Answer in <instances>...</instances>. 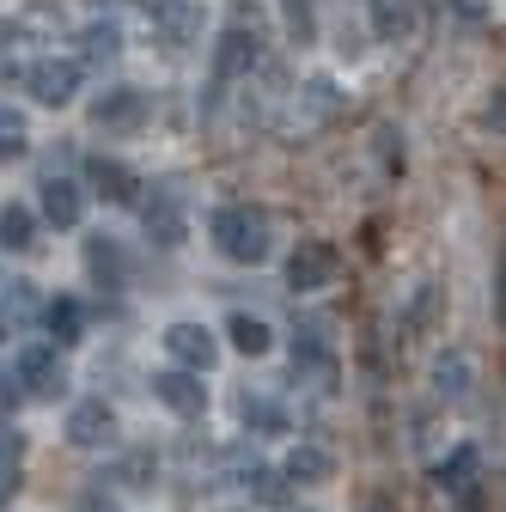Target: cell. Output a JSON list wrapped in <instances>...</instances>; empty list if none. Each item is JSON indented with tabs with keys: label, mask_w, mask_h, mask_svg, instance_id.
Masks as SVG:
<instances>
[{
	"label": "cell",
	"mask_w": 506,
	"mask_h": 512,
	"mask_svg": "<svg viewBox=\"0 0 506 512\" xmlns=\"http://www.w3.org/2000/svg\"><path fill=\"white\" fill-rule=\"evenodd\" d=\"M110 433H116V415H110V403L104 397H86V403H74L68 409V439L74 445H110Z\"/></svg>",
	"instance_id": "30bf717a"
},
{
	"label": "cell",
	"mask_w": 506,
	"mask_h": 512,
	"mask_svg": "<svg viewBox=\"0 0 506 512\" xmlns=\"http://www.w3.org/2000/svg\"><path fill=\"white\" fill-rule=\"evenodd\" d=\"M80 183H68V177H43V220H55V226H80Z\"/></svg>",
	"instance_id": "5bb4252c"
},
{
	"label": "cell",
	"mask_w": 506,
	"mask_h": 512,
	"mask_svg": "<svg viewBox=\"0 0 506 512\" xmlns=\"http://www.w3.org/2000/svg\"><path fill=\"white\" fill-rule=\"evenodd\" d=\"M433 391L458 403V397L470 391V360H464V354H439V366H433Z\"/></svg>",
	"instance_id": "ffe728a7"
},
{
	"label": "cell",
	"mask_w": 506,
	"mask_h": 512,
	"mask_svg": "<svg viewBox=\"0 0 506 512\" xmlns=\"http://www.w3.org/2000/svg\"><path fill=\"white\" fill-rule=\"evenodd\" d=\"M153 397L171 409V415H202L208 409V384L196 372H159L153 378Z\"/></svg>",
	"instance_id": "ba28073f"
},
{
	"label": "cell",
	"mask_w": 506,
	"mask_h": 512,
	"mask_svg": "<svg viewBox=\"0 0 506 512\" xmlns=\"http://www.w3.org/2000/svg\"><path fill=\"white\" fill-rule=\"evenodd\" d=\"M74 512H116V500H110V494H98V488H92V494H80V506H74Z\"/></svg>",
	"instance_id": "d6a6232c"
},
{
	"label": "cell",
	"mask_w": 506,
	"mask_h": 512,
	"mask_svg": "<svg viewBox=\"0 0 506 512\" xmlns=\"http://www.w3.org/2000/svg\"><path fill=\"white\" fill-rule=\"evenodd\" d=\"M31 311H37V293H31V281H7V317H13V324H25Z\"/></svg>",
	"instance_id": "484cf974"
},
{
	"label": "cell",
	"mask_w": 506,
	"mask_h": 512,
	"mask_svg": "<svg viewBox=\"0 0 506 512\" xmlns=\"http://www.w3.org/2000/svg\"><path fill=\"white\" fill-rule=\"evenodd\" d=\"M330 281H336V244L305 238V244L287 256V287H293V293H324Z\"/></svg>",
	"instance_id": "7a4b0ae2"
},
{
	"label": "cell",
	"mask_w": 506,
	"mask_h": 512,
	"mask_svg": "<svg viewBox=\"0 0 506 512\" xmlns=\"http://www.w3.org/2000/svg\"><path fill=\"white\" fill-rule=\"evenodd\" d=\"M141 226H147V238H153V244H165V250H171V244H183V196H177L171 183H159V189H153V202L141 208Z\"/></svg>",
	"instance_id": "52a82bcc"
},
{
	"label": "cell",
	"mask_w": 506,
	"mask_h": 512,
	"mask_svg": "<svg viewBox=\"0 0 506 512\" xmlns=\"http://www.w3.org/2000/svg\"><path fill=\"white\" fill-rule=\"evenodd\" d=\"M208 232H214L220 256H232V263H263V256H269V214L263 208L232 202V208H220L208 220Z\"/></svg>",
	"instance_id": "6da1fadb"
},
{
	"label": "cell",
	"mask_w": 506,
	"mask_h": 512,
	"mask_svg": "<svg viewBox=\"0 0 506 512\" xmlns=\"http://www.w3.org/2000/svg\"><path fill=\"white\" fill-rule=\"evenodd\" d=\"M25 86H31V98L37 104H49V110H61V104H68L74 92H80V61H31V68L19 74Z\"/></svg>",
	"instance_id": "3957f363"
},
{
	"label": "cell",
	"mask_w": 506,
	"mask_h": 512,
	"mask_svg": "<svg viewBox=\"0 0 506 512\" xmlns=\"http://www.w3.org/2000/svg\"><path fill=\"white\" fill-rule=\"evenodd\" d=\"M0 506H7V500H0Z\"/></svg>",
	"instance_id": "e575fe53"
},
{
	"label": "cell",
	"mask_w": 506,
	"mask_h": 512,
	"mask_svg": "<svg viewBox=\"0 0 506 512\" xmlns=\"http://www.w3.org/2000/svg\"><path fill=\"white\" fill-rule=\"evenodd\" d=\"M238 415H244L250 427H263V433H281V427H287V415H281L275 403H263V397H244V403H238Z\"/></svg>",
	"instance_id": "cb8c5ba5"
},
{
	"label": "cell",
	"mask_w": 506,
	"mask_h": 512,
	"mask_svg": "<svg viewBox=\"0 0 506 512\" xmlns=\"http://www.w3.org/2000/svg\"><path fill=\"white\" fill-rule=\"evenodd\" d=\"M165 354L177 360V372H208L214 360H220V342H214V330H202V324H171L165 330Z\"/></svg>",
	"instance_id": "5b68a950"
},
{
	"label": "cell",
	"mask_w": 506,
	"mask_h": 512,
	"mask_svg": "<svg viewBox=\"0 0 506 512\" xmlns=\"http://www.w3.org/2000/svg\"><path fill=\"white\" fill-rule=\"evenodd\" d=\"M25 153V122L19 110H0V159H19Z\"/></svg>",
	"instance_id": "d4e9b609"
},
{
	"label": "cell",
	"mask_w": 506,
	"mask_h": 512,
	"mask_svg": "<svg viewBox=\"0 0 506 512\" xmlns=\"http://www.w3.org/2000/svg\"><path fill=\"white\" fill-rule=\"evenodd\" d=\"M86 269H92V281L98 287H122V281H129V263H122V244L116 238H86Z\"/></svg>",
	"instance_id": "4fadbf2b"
},
{
	"label": "cell",
	"mask_w": 506,
	"mask_h": 512,
	"mask_svg": "<svg viewBox=\"0 0 506 512\" xmlns=\"http://www.w3.org/2000/svg\"><path fill=\"white\" fill-rule=\"evenodd\" d=\"M92 183H98V196L104 202H135V189H141V177L129 171V165H122V159H92Z\"/></svg>",
	"instance_id": "9a60e30c"
},
{
	"label": "cell",
	"mask_w": 506,
	"mask_h": 512,
	"mask_svg": "<svg viewBox=\"0 0 506 512\" xmlns=\"http://www.w3.org/2000/svg\"><path fill=\"white\" fill-rule=\"evenodd\" d=\"M159 13H165V25H171L177 37H189V31H196V25H202V13H196V7H183V0H165V7H159Z\"/></svg>",
	"instance_id": "4316f807"
},
{
	"label": "cell",
	"mask_w": 506,
	"mask_h": 512,
	"mask_svg": "<svg viewBox=\"0 0 506 512\" xmlns=\"http://www.w3.org/2000/svg\"><path fill=\"white\" fill-rule=\"evenodd\" d=\"M287 25L299 43H311V31H318V19H311V0H287Z\"/></svg>",
	"instance_id": "f546056e"
},
{
	"label": "cell",
	"mask_w": 506,
	"mask_h": 512,
	"mask_svg": "<svg viewBox=\"0 0 506 512\" xmlns=\"http://www.w3.org/2000/svg\"><path fill=\"white\" fill-rule=\"evenodd\" d=\"M13 403H19V378L0 372V409H13Z\"/></svg>",
	"instance_id": "836d02e7"
},
{
	"label": "cell",
	"mask_w": 506,
	"mask_h": 512,
	"mask_svg": "<svg viewBox=\"0 0 506 512\" xmlns=\"http://www.w3.org/2000/svg\"><path fill=\"white\" fill-rule=\"evenodd\" d=\"M336 104H342V98H336V86H330V80H305V116H311V122L336 116Z\"/></svg>",
	"instance_id": "603a6c76"
},
{
	"label": "cell",
	"mask_w": 506,
	"mask_h": 512,
	"mask_svg": "<svg viewBox=\"0 0 506 512\" xmlns=\"http://www.w3.org/2000/svg\"><path fill=\"white\" fill-rule=\"evenodd\" d=\"M19 464H25V439H19L7 421H0V500L19 488Z\"/></svg>",
	"instance_id": "44dd1931"
},
{
	"label": "cell",
	"mask_w": 506,
	"mask_h": 512,
	"mask_svg": "<svg viewBox=\"0 0 506 512\" xmlns=\"http://www.w3.org/2000/svg\"><path fill=\"white\" fill-rule=\"evenodd\" d=\"M366 7H372V31L385 43H403L415 31V0H366Z\"/></svg>",
	"instance_id": "2e32d148"
},
{
	"label": "cell",
	"mask_w": 506,
	"mask_h": 512,
	"mask_svg": "<svg viewBox=\"0 0 506 512\" xmlns=\"http://www.w3.org/2000/svg\"><path fill=\"white\" fill-rule=\"evenodd\" d=\"M43 324H49L55 342H80L86 311H80V299H49V305H43Z\"/></svg>",
	"instance_id": "e0dca14e"
},
{
	"label": "cell",
	"mask_w": 506,
	"mask_h": 512,
	"mask_svg": "<svg viewBox=\"0 0 506 512\" xmlns=\"http://www.w3.org/2000/svg\"><path fill=\"white\" fill-rule=\"evenodd\" d=\"M147 122V98L135 86H110L92 98V128H104V135H122V128H141Z\"/></svg>",
	"instance_id": "8992f818"
},
{
	"label": "cell",
	"mask_w": 506,
	"mask_h": 512,
	"mask_svg": "<svg viewBox=\"0 0 506 512\" xmlns=\"http://www.w3.org/2000/svg\"><path fill=\"white\" fill-rule=\"evenodd\" d=\"M330 476H336V464H330L324 445H293L287 464H281V482H299V488H318V482H330Z\"/></svg>",
	"instance_id": "7c38bea8"
},
{
	"label": "cell",
	"mask_w": 506,
	"mask_h": 512,
	"mask_svg": "<svg viewBox=\"0 0 506 512\" xmlns=\"http://www.w3.org/2000/svg\"><path fill=\"white\" fill-rule=\"evenodd\" d=\"M433 476H439V488H452V494L464 500V512L482 506V500H476V476H482V452H476V445H458V452L439 464Z\"/></svg>",
	"instance_id": "9c48e42d"
},
{
	"label": "cell",
	"mask_w": 506,
	"mask_h": 512,
	"mask_svg": "<svg viewBox=\"0 0 506 512\" xmlns=\"http://www.w3.org/2000/svg\"><path fill=\"white\" fill-rule=\"evenodd\" d=\"M244 488L257 494L263 506H287V482H281V470H250V476H244Z\"/></svg>",
	"instance_id": "7402d4cb"
},
{
	"label": "cell",
	"mask_w": 506,
	"mask_h": 512,
	"mask_svg": "<svg viewBox=\"0 0 506 512\" xmlns=\"http://www.w3.org/2000/svg\"><path fill=\"white\" fill-rule=\"evenodd\" d=\"M372 141H378V159H385L391 171H403V135H397V128H391V122H385V128H378V135H372Z\"/></svg>",
	"instance_id": "f1b7e54d"
},
{
	"label": "cell",
	"mask_w": 506,
	"mask_h": 512,
	"mask_svg": "<svg viewBox=\"0 0 506 512\" xmlns=\"http://www.w3.org/2000/svg\"><path fill=\"white\" fill-rule=\"evenodd\" d=\"M13 378H19L25 397H61V391H68V366H61L55 348H25L19 366H13Z\"/></svg>",
	"instance_id": "277c9868"
},
{
	"label": "cell",
	"mask_w": 506,
	"mask_h": 512,
	"mask_svg": "<svg viewBox=\"0 0 506 512\" xmlns=\"http://www.w3.org/2000/svg\"><path fill=\"white\" fill-rule=\"evenodd\" d=\"M446 7H452L458 25H482V19H488V13H482V0H446Z\"/></svg>",
	"instance_id": "1f68e13d"
},
{
	"label": "cell",
	"mask_w": 506,
	"mask_h": 512,
	"mask_svg": "<svg viewBox=\"0 0 506 512\" xmlns=\"http://www.w3.org/2000/svg\"><path fill=\"white\" fill-rule=\"evenodd\" d=\"M263 61V49H257V31H226L220 37V49H214V74L220 80H238V74H250Z\"/></svg>",
	"instance_id": "8fae6325"
},
{
	"label": "cell",
	"mask_w": 506,
	"mask_h": 512,
	"mask_svg": "<svg viewBox=\"0 0 506 512\" xmlns=\"http://www.w3.org/2000/svg\"><path fill=\"white\" fill-rule=\"evenodd\" d=\"M147 476H153V452H135L129 464H122V482L129 488H147Z\"/></svg>",
	"instance_id": "4dcf8cb0"
},
{
	"label": "cell",
	"mask_w": 506,
	"mask_h": 512,
	"mask_svg": "<svg viewBox=\"0 0 506 512\" xmlns=\"http://www.w3.org/2000/svg\"><path fill=\"white\" fill-rule=\"evenodd\" d=\"M86 55L92 61H110L116 55V25H86Z\"/></svg>",
	"instance_id": "83f0119b"
},
{
	"label": "cell",
	"mask_w": 506,
	"mask_h": 512,
	"mask_svg": "<svg viewBox=\"0 0 506 512\" xmlns=\"http://www.w3.org/2000/svg\"><path fill=\"white\" fill-rule=\"evenodd\" d=\"M226 336H232V348H238V354H250V360L269 354V342H275V336H269V324H263V317H250V311H238V317H232Z\"/></svg>",
	"instance_id": "ac0fdd59"
},
{
	"label": "cell",
	"mask_w": 506,
	"mask_h": 512,
	"mask_svg": "<svg viewBox=\"0 0 506 512\" xmlns=\"http://www.w3.org/2000/svg\"><path fill=\"white\" fill-rule=\"evenodd\" d=\"M0 244H7V250H31L37 244V214L7 202V208H0Z\"/></svg>",
	"instance_id": "d6986e66"
}]
</instances>
